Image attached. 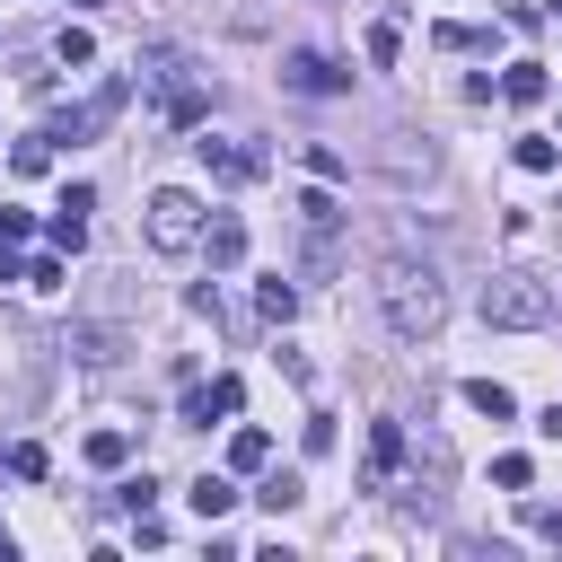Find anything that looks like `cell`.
<instances>
[{
    "label": "cell",
    "mask_w": 562,
    "mask_h": 562,
    "mask_svg": "<svg viewBox=\"0 0 562 562\" xmlns=\"http://www.w3.org/2000/svg\"><path fill=\"white\" fill-rule=\"evenodd\" d=\"M9 167H18V176H44V167H53V132H35V140H18V149H9Z\"/></svg>",
    "instance_id": "ac0fdd59"
},
{
    "label": "cell",
    "mask_w": 562,
    "mask_h": 562,
    "mask_svg": "<svg viewBox=\"0 0 562 562\" xmlns=\"http://www.w3.org/2000/svg\"><path fill=\"white\" fill-rule=\"evenodd\" d=\"M9 553H18V536H9V527H0V562H9Z\"/></svg>",
    "instance_id": "4dcf8cb0"
},
{
    "label": "cell",
    "mask_w": 562,
    "mask_h": 562,
    "mask_svg": "<svg viewBox=\"0 0 562 562\" xmlns=\"http://www.w3.org/2000/svg\"><path fill=\"white\" fill-rule=\"evenodd\" d=\"M281 378H290V386H316V360H307V351H290V342H281Z\"/></svg>",
    "instance_id": "f1b7e54d"
},
{
    "label": "cell",
    "mask_w": 562,
    "mask_h": 562,
    "mask_svg": "<svg viewBox=\"0 0 562 562\" xmlns=\"http://www.w3.org/2000/svg\"><path fill=\"white\" fill-rule=\"evenodd\" d=\"M61 281H70L61 255H35V263H26V290H61Z\"/></svg>",
    "instance_id": "484cf974"
},
{
    "label": "cell",
    "mask_w": 562,
    "mask_h": 562,
    "mask_svg": "<svg viewBox=\"0 0 562 562\" xmlns=\"http://www.w3.org/2000/svg\"><path fill=\"white\" fill-rule=\"evenodd\" d=\"M553 158H562V149H553V140H544V132H527V140H518V167H527V176H544V167H553Z\"/></svg>",
    "instance_id": "d4e9b609"
},
{
    "label": "cell",
    "mask_w": 562,
    "mask_h": 562,
    "mask_svg": "<svg viewBox=\"0 0 562 562\" xmlns=\"http://www.w3.org/2000/svg\"><path fill=\"white\" fill-rule=\"evenodd\" d=\"M255 501H263V509H299V501H307V483L281 465V474H263V492H255Z\"/></svg>",
    "instance_id": "2e32d148"
},
{
    "label": "cell",
    "mask_w": 562,
    "mask_h": 562,
    "mask_svg": "<svg viewBox=\"0 0 562 562\" xmlns=\"http://www.w3.org/2000/svg\"><path fill=\"white\" fill-rule=\"evenodd\" d=\"M70 9H105V0H70Z\"/></svg>",
    "instance_id": "1f68e13d"
},
{
    "label": "cell",
    "mask_w": 562,
    "mask_h": 562,
    "mask_svg": "<svg viewBox=\"0 0 562 562\" xmlns=\"http://www.w3.org/2000/svg\"><path fill=\"white\" fill-rule=\"evenodd\" d=\"M378 307H386V325H395L404 342H422V334H439V316H448V290H439V272H430V263L395 255V263L378 272Z\"/></svg>",
    "instance_id": "6da1fadb"
},
{
    "label": "cell",
    "mask_w": 562,
    "mask_h": 562,
    "mask_svg": "<svg viewBox=\"0 0 562 562\" xmlns=\"http://www.w3.org/2000/svg\"><path fill=\"white\" fill-rule=\"evenodd\" d=\"M290 88H299V97H342L351 70H342L334 53H316V44H299V53H290Z\"/></svg>",
    "instance_id": "5b68a950"
},
{
    "label": "cell",
    "mask_w": 562,
    "mask_h": 562,
    "mask_svg": "<svg viewBox=\"0 0 562 562\" xmlns=\"http://www.w3.org/2000/svg\"><path fill=\"white\" fill-rule=\"evenodd\" d=\"M123 457H132V430H88V465H105V474H114Z\"/></svg>",
    "instance_id": "9a60e30c"
},
{
    "label": "cell",
    "mask_w": 562,
    "mask_h": 562,
    "mask_svg": "<svg viewBox=\"0 0 562 562\" xmlns=\"http://www.w3.org/2000/svg\"><path fill=\"white\" fill-rule=\"evenodd\" d=\"M9 474H18V483H44V474H53V457H44L35 439H18V448H9Z\"/></svg>",
    "instance_id": "7402d4cb"
},
{
    "label": "cell",
    "mask_w": 562,
    "mask_h": 562,
    "mask_svg": "<svg viewBox=\"0 0 562 562\" xmlns=\"http://www.w3.org/2000/svg\"><path fill=\"white\" fill-rule=\"evenodd\" d=\"M228 501H237V492H228V474H202V483H193V509H202V527H211V518H228Z\"/></svg>",
    "instance_id": "e0dca14e"
},
{
    "label": "cell",
    "mask_w": 562,
    "mask_h": 562,
    "mask_svg": "<svg viewBox=\"0 0 562 562\" xmlns=\"http://www.w3.org/2000/svg\"><path fill=\"white\" fill-rule=\"evenodd\" d=\"M0 281H18V255H9V237H0Z\"/></svg>",
    "instance_id": "f546056e"
},
{
    "label": "cell",
    "mask_w": 562,
    "mask_h": 562,
    "mask_svg": "<svg viewBox=\"0 0 562 562\" xmlns=\"http://www.w3.org/2000/svg\"><path fill=\"white\" fill-rule=\"evenodd\" d=\"M237 404H246V386H237V378H211V386L184 395V422H228Z\"/></svg>",
    "instance_id": "52a82bcc"
},
{
    "label": "cell",
    "mask_w": 562,
    "mask_h": 562,
    "mask_svg": "<svg viewBox=\"0 0 562 562\" xmlns=\"http://www.w3.org/2000/svg\"><path fill=\"white\" fill-rule=\"evenodd\" d=\"M149 246H158V255L202 246V202H193L184 184H158V193H149Z\"/></svg>",
    "instance_id": "3957f363"
},
{
    "label": "cell",
    "mask_w": 562,
    "mask_h": 562,
    "mask_svg": "<svg viewBox=\"0 0 562 562\" xmlns=\"http://www.w3.org/2000/svg\"><path fill=\"white\" fill-rule=\"evenodd\" d=\"M483 325H501V334L553 325V281H544V272H492V281H483Z\"/></svg>",
    "instance_id": "7a4b0ae2"
},
{
    "label": "cell",
    "mask_w": 562,
    "mask_h": 562,
    "mask_svg": "<svg viewBox=\"0 0 562 562\" xmlns=\"http://www.w3.org/2000/svg\"><path fill=\"white\" fill-rule=\"evenodd\" d=\"M88 246V211H53V255H79Z\"/></svg>",
    "instance_id": "ffe728a7"
},
{
    "label": "cell",
    "mask_w": 562,
    "mask_h": 562,
    "mask_svg": "<svg viewBox=\"0 0 562 562\" xmlns=\"http://www.w3.org/2000/svg\"><path fill=\"white\" fill-rule=\"evenodd\" d=\"M299 228H342V211H334V193L316 184V193H299Z\"/></svg>",
    "instance_id": "d6986e66"
},
{
    "label": "cell",
    "mask_w": 562,
    "mask_h": 562,
    "mask_svg": "<svg viewBox=\"0 0 562 562\" xmlns=\"http://www.w3.org/2000/svg\"><path fill=\"white\" fill-rule=\"evenodd\" d=\"M527 474H536L527 457H492V483H501V492H527Z\"/></svg>",
    "instance_id": "4316f807"
},
{
    "label": "cell",
    "mask_w": 562,
    "mask_h": 562,
    "mask_svg": "<svg viewBox=\"0 0 562 562\" xmlns=\"http://www.w3.org/2000/svg\"><path fill=\"white\" fill-rule=\"evenodd\" d=\"M395 465H404V422H378L369 430V483H386Z\"/></svg>",
    "instance_id": "8fae6325"
},
{
    "label": "cell",
    "mask_w": 562,
    "mask_h": 562,
    "mask_svg": "<svg viewBox=\"0 0 562 562\" xmlns=\"http://www.w3.org/2000/svg\"><path fill=\"white\" fill-rule=\"evenodd\" d=\"M334 237H342V228H307V246H299V281H334V263H342Z\"/></svg>",
    "instance_id": "ba28073f"
},
{
    "label": "cell",
    "mask_w": 562,
    "mask_h": 562,
    "mask_svg": "<svg viewBox=\"0 0 562 562\" xmlns=\"http://www.w3.org/2000/svg\"><path fill=\"white\" fill-rule=\"evenodd\" d=\"M465 404H474L483 422H509V413H518V395H509L501 378H465Z\"/></svg>",
    "instance_id": "4fadbf2b"
},
{
    "label": "cell",
    "mask_w": 562,
    "mask_h": 562,
    "mask_svg": "<svg viewBox=\"0 0 562 562\" xmlns=\"http://www.w3.org/2000/svg\"><path fill=\"white\" fill-rule=\"evenodd\" d=\"M114 501H123V509H132V518H140V509H149V501H158V483H149V474H132V483H114Z\"/></svg>",
    "instance_id": "83f0119b"
},
{
    "label": "cell",
    "mask_w": 562,
    "mask_h": 562,
    "mask_svg": "<svg viewBox=\"0 0 562 562\" xmlns=\"http://www.w3.org/2000/svg\"><path fill=\"white\" fill-rule=\"evenodd\" d=\"M202 255H211V272L246 263V228H237V220H211V228H202Z\"/></svg>",
    "instance_id": "30bf717a"
},
{
    "label": "cell",
    "mask_w": 562,
    "mask_h": 562,
    "mask_svg": "<svg viewBox=\"0 0 562 562\" xmlns=\"http://www.w3.org/2000/svg\"><path fill=\"white\" fill-rule=\"evenodd\" d=\"M70 351H79L88 369H105V360H114V334H105V325H79V334H70Z\"/></svg>",
    "instance_id": "44dd1931"
},
{
    "label": "cell",
    "mask_w": 562,
    "mask_h": 562,
    "mask_svg": "<svg viewBox=\"0 0 562 562\" xmlns=\"http://www.w3.org/2000/svg\"><path fill=\"white\" fill-rule=\"evenodd\" d=\"M140 79H149V97H158V114H167V123H202V88L184 79V61H176L167 44L149 53V70H140Z\"/></svg>",
    "instance_id": "277c9868"
},
{
    "label": "cell",
    "mask_w": 562,
    "mask_h": 562,
    "mask_svg": "<svg viewBox=\"0 0 562 562\" xmlns=\"http://www.w3.org/2000/svg\"><path fill=\"white\" fill-rule=\"evenodd\" d=\"M544 88H553V79H544V61H509V79H501V97H509V105H544Z\"/></svg>",
    "instance_id": "7c38bea8"
},
{
    "label": "cell",
    "mask_w": 562,
    "mask_h": 562,
    "mask_svg": "<svg viewBox=\"0 0 562 562\" xmlns=\"http://www.w3.org/2000/svg\"><path fill=\"white\" fill-rule=\"evenodd\" d=\"M53 53H61L70 70H88V61H97V44H88V26H61V44H53Z\"/></svg>",
    "instance_id": "603a6c76"
},
{
    "label": "cell",
    "mask_w": 562,
    "mask_h": 562,
    "mask_svg": "<svg viewBox=\"0 0 562 562\" xmlns=\"http://www.w3.org/2000/svg\"><path fill=\"white\" fill-rule=\"evenodd\" d=\"M193 149H202V167H211L220 184H255V176H263V149H246V140H220V132H202Z\"/></svg>",
    "instance_id": "8992f818"
},
{
    "label": "cell",
    "mask_w": 562,
    "mask_h": 562,
    "mask_svg": "<svg viewBox=\"0 0 562 562\" xmlns=\"http://www.w3.org/2000/svg\"><path fill=\"white\" fill-rule=\"evenodd\" d=\"M272 465V430H237L228 439V474H263Z\"/></svg>",
    "instance_id": "5bb4252c"
},
{
    "label": "cell",
    "mask_w": 562,
    "mask_h": 562,
    "mask_svg": "<svg viewBox=\"0 0 562 562\" xmlns=\"http://www.w3.org/2000/svg\"><path fill=\"white\" fill-rule=\"evenodd\" d=\"M255 307H263V325H290V316H299V281H290V272H263V281H255Z\"/></svg>",
    "instance_id": "9c48e42d"
},
{
    "label": "cell",
    "mask_w": 562,
    "mask_h": 562,
    "mask_svg": "<svg viewBox=\"0 0 562 562\" xmlns=\"http://www.w3.org/2000/svg\"><path fill=\"white\" fill-rule=\"evenodd\" d=\"M395 53H404V26L378 18V26H369V61H395Z\"/></svg>",
    "instance_id": "cb8c5ba5"
}]
</instances>
